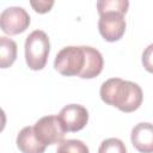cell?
<instances>
[{"instance_id": "obj_10", "label": "cell", "mask_w": 153, "mask_h": 153, "mask_svg": "<svg viewBox=\"0 0 153 153\" xmlns=\"http://www.w3.org/2000/svg\"><path fill=\"white\" fill-rule=\"evenodd\" d=\"M17 59V43L8 37H0V66L7 68Z\"/></svg>"}, {"instance_id": "obj_8", "label": "cell", "mask_w": 153, "mask_h": 153, "mask_svg": "<svg viewBox=\"0 0 153 153\" xmlns=\"http://www.w3.org/2000/svg\"><path fill=\"white\" fill-rule=\"evenodd\" d=\"M130 140L140 153H153V124L148 122L137 123L131 130Z\"/></svg>"}, {"instance_id": "obj_7", "label": "cell", "mask_w": 153, "mask_h": 153, "mask_svg": "<svg viewBox=\"0 0 153 153\" xmlns=\"http://www.w3.org/2000/svg\"><path fill=\"white\" fill-rule=\"evenodd\" d=\"M65 131H79L88 122V111L80 104H68L57 115Z\"/></svg>"}, {"instance_id": "obj_14", "label": "cell", "mask_w": 153, "mask_h": 153, "mask_svg": "<svg viewBox=\"0 0 153 153\" xmlns=\"http://www.w3.org/2000/svg\"><path fill=\"white\" fill-rule=\"evenodd\" d=\"M141 61H142L143 68H145L147 72L153 73V43L149 44V45L143 50Z\"/></svg>"}, {"instance_id": "obj_9", "label": "cell", "mask_w": 153, "mask_h": 153, "mask_svg": "<svg viewBox=\"0 0 153 153\" xmlns=\"http://www.w3.org/2000/svg\"><path fill=\"white\" fill-rule=\"evenodd\" d=\"M16 143L22 153H44L47 147L36 136L33 127H24L18 133Z\"/></svg>"}, {"instance_id": "obj_12", "label": "cell", "mask_w": 153, "mask_h": 153, "mask_svg": "<svg viewBox=\"0 0 153 153\" xmlns=\"http://www.w3.org/2000/svg\"><path fill=\"white\" fill-rule=\"evenodd\" d=\"M56 153H90V151L88 147L82 141L69 139L62 141L59 145Z\"/></svg>"}, {"instance_id": "obj_15", "label": "cell", "mask_w": 153, "mask_h": 153, "mask_svg": "<svg viewBox=\"0 0 153 153\" xmlns=\"http://www.w3.org/2000/svg\"><path fill=\"white\" fill-rule=\"evenodd\" d=\"M30 4H31V6L33 7V10L37 13H47L53 7L54 1H51V0L50 1H41V0H38V1H31Z\"/></svg>"}, {"instance_id": "obj_1", "label": "cell", "mask_w": 153, "mask_h": 153, "mask_svg": "<svg viewBox=\"0 0 153 153\" xmlns=\"http://www.w3.org/2000/svg\"><path fill=\"white\" fill-rule=\"evenodd\" d=\"M104 66L100 51L88 45H69L62 48L55 60L54 68L65 76L78 75L82 79L98 76Z\"/></svg>"}, {"instance_id": "obj_5", "label": "cell", "mask_w": 153, "mask_h": 153, "mask_svg": "<svg viewBox=\"0 0 153 153\" xmlns=\"http://www.w3.org/2000/svg\"><path fill=\"white\" fill-rule=\"evenodd\" d=\"M30 25V16L25 8L11 6L0 14L1 30L7 35H18L24 32Z\"/></svg>"}, {"instance_id": "obj_3", "label": "cell", "mask_w": 153, "mask_h": 153, "mask_svg": "<svg viewBox=\"0 0 153 153\" xmlns=\"http://www.w3.org/2000/svg\"><path fill=\"white\" fill-rule=\"evenodd\" d=\"M24 49L25 61L30 69L41 71L45 67L50 51V41L44 31H32L25 39Z\"/></svg>"}, {"instance_id": "obj_2", "label": "cell", "mask_w": 153, "mask_h": 153, "mask_svg": "<svg viewBox=\"0 0 153 153\" xmlns=\"http://www.w3.org/2000/svg\"><path fill=\"white\" fill-rule=\"evenodd\" d=\"M99 94L105 104L115 106L123 112L137 110L143 99L142 90L136 82L121 78H110L104 81Z\"/></svg>"}, {"instance_id": "obj_4", "label": "cell", "mask_w": 153, "mask_h": 153, "mask_svg": "<svg viewBox=\"0 0 153 153\" xmlns=\"http://www.w3.org/2000/svg\"><path fill=\"white\" fill-rule=\"evenodd\" d=\"M33 130L38 140L45 146L61 143L62 141H65L63 139L66 131L62 128L59 117L55 115H48L39 118L35 123Z\"/></svg>"}, {"instance_id": "obj_6", "label": "cell", "mask_w": 153, "mask_h": 153, "mask_svg": "<svg viewBox=\"0 0 153 153\" xmlns=\"http://www.w3.org/2000/svg\"><path fill=\"white\" fill-rule=\"evenodd\" d=\"M126 19L121 12H105L99 14L98 30L106 42H116L121 39L126 32Z\"/></svg>"}, {"instance_id": "obj_13", "label": "cell", "mask_w": 153, "mask_h": 153, "mask_svg": "<svg viewBox=\"0 0 153 153\" xmlns=\"http://www.w3.org/2000/svg\"><path fill=\"white\" fill-rule=\"evenodd\" d=\"M98 153H127V148L122 140L117 137H109L102 141Z\"/></svg>"}, {"instance_id": "obj_11", "label": "cell", "mask_w": 153, "mask_h": 153, "mask_svg": "<svg viewBox=\"0 0 153 153\" xmlns=\"http://www.w3.org/2000/svg\"><path fill=\"white\" fill-rule=\"evenodd\" d=\"M128 7L129 1L127 0H100L97 2V10L99 14L105 12H121L126 14Z\"/></svg>"}]
</instances>
